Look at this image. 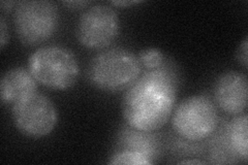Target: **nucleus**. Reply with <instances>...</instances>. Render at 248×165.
<instances>
[{
	"label": "nucleus",
	"instance_id": "20e7f679",
	"mask_svg": "<svg viewBox=\"0 0 248 165\" xmlns=\"http://www.w3.org/2000/svg\"><path fill=\"white\" fill-rule=\"evenodd\" d=\"M14 27L20 42L25 45H37L50 39L59 24L56 4L46 0H25L14 9Z\"/></svg>",
	"mask_w": 248,
	"mask_h": 165
},
{
	"label": "nucleus",
	"instance_id": "9b49d317",
	"mask_svg": "<svg viewBox=\"0 0 248 165\" xmlns=\"http://www.w3.org/2000/svg\"><path fill=\"white\" fill-rule=\"evenodd\" d=\"M248 120L247 115L236 116L226 127L224 139L229 148L238 158L247 161L248 156Z\"/></svg>",
	"mask_w": 248,
	"mask_h": 165
},
{
	"label": "nucleus",
	"instance_id": "ddd939ff",
	"mask_svg": "<svg viewBox=\"0 0 248 165\" xmlns=\"http://www.w3.org/2000/svg\"><path fill=\"white\" fill-rule=\"evenodd\" d=\"M141 65L147 70H152L160 67L165 63V56L159 49L148 48L143 50L138 56Z\"/></svg>",
	"mask_w": 248,
	"mask_h": 165
},
{
	"label": "nucleus",
	"instance_id": "6ab92c4d",
	"mask_svg": "<svg viewBox=\"0 0 248 165\" xmlns=\"http://www.w3.org/2000/svg\"><path fill=\"white\" fill-rule=\"evenodd\" d=\"M204 161H201L198 159L195 160H182L179 162V164H204Z\"/></svg>",
	"mask_w": 248,
	"mask_h": 165
},
{
	"label": "nucleus",
	"instance_id": "423d86ee",
	"mask_svg": "<svg viewBox=\"0 0 248 165\" xmlns=\"http://www.w3.org/2000/svg\"><path fill=\"white\" fill-rule=\"evenodd\" d=\"M13 121L22 135L29 137H44L55 128L58 116L49 97L34 92L13 105Z\"/></svg>",
	"mask_w": 248,
	"mask_h": 165
},
{
	"label": "nucleus",
	"instance_id": "0eeeda50",
	"mask_svg": "<svg viewBox=\"0 0 248 165\" xmlns=\"http://www.w3.org/2000/svg\"><path fill=\"white\" fill-rule=\"evenodd\" d=\"M120 20L113 7L95 4L85 11L79 19L76 34L87 49L97 50L110 45L119 34Z\"/></svg>",
	"mask_w": 248,
	"mask_h": 165
},
{
	"label": "nucleus",
	"instance_id": "f8f14e48",
	"mask_svg": "<svg viewBox=\"0 0 248 165\" xmlns=\"http://www.w3.org/2000/svg\"><path fill=\"white\" fill-rule=\"evenodd\" d=\"M108 163L115 164H134V165H150L154 161L147 155L140 153L137 151L130 150H121L116 152L112 157Z\"/></svg>",
	"mask_w": 248,
	"mask_h": 165
},
{
	"label": "nucleus",
	"instance_id": "7ed1b4c3",
	"mask_svg": "<svg viewBox=\"0 0 248 165\" xmlns=\"http://www.w3.org/2000/svg\"><path fill=\"white\" fill-rule=\"evenodd\" d=\"M28 69L37 83L53 90H66L80 74L75 55L60 45H46L29 56Z\"/></svg>",
	"mask_w": 248,
	"mask_h": 165
},
{
	"label": "nucleus",
	"instance_id": "f03ea898",
	"mask_svg": "<svg viewBox=\"0 0 248 165\" xmlns=\"http://www.w3.org/2000/svg\"><path fill=\"white\" fill-rule=\"evenodd\" d=\"M141 62L137 55L121 46L99 52L87 69L89 82L95 88L115 93L127 90L141 75Z\"/></svg>",
	"mask_w": 248,
	"mask_h": 165
},
{
	"label": "nucleus",
	"instance_id": "4468645a",
	"mask_svg": "<svg viewBox=\"0 0 248 165\" xmlns=\"http://www.w3.org/2000/svg\"><path fill=\"white\" fill-rule=\"evenodd\" d=\"M237 59L239 61V63L246 69L247 62H248V38H247V36H245L242 44L239 46V49L237 51Z\"/></svg>",
	"mask_w": 248,
	"mask_h": 165
},
{
	"label": "nucleus",
	"instance_id": "a211bd4d",
	"mask_svg": "<svg viewBox=\"0 0 248 165\" xmlns=\"http://www.w3.org/2000/svg\"><path fill=\"white\" fill-rule=\"evenodd\" d=\"M16 4H17V3L14 2V1H2L0 5H1V11L9 12L13 9V6L16 5Z\"/></svg>",
	"mask_w": 248,
	"mask_h": 165
},
{
	"label": "nucleus",
	"instance_id": "6e6552de",
	"mask_svg": "<svg viewBox=\"0 0 248 165\" xmlns=\"http://www.w3.org/2000/svg\"><path fill=\"white\" fill-rule=\"evenodd\" d=\"M214 98L224 113L231 116L242 115L247 107V77L239 72H227L217 78Z\"/></svg>",
	"mask_w": 248,
	"mask_h": 165
},
{
	"label": "nucleus",
	"instance_id": "f257e3e1",
	"mask_svg": "<svg viewBox=\"0 0 248 165\" xmlns=\"http://www.w3.org/2000/svg\"><path fill=\"white\" fill-rule=\"evenodd\" d=\"M172 65L147 70L130 86L122 99L128 126L144 132L160 129L172 116L178 94V76Z\"/></svg>",
	"mask_w": 248,
	"mask_h": 165
},
{
	"label": "nucleus",
	"instance_id": "2eb2a0df",
	"mask_svg": "<svg viewBox=\"0 0 248 165\" xmlns=\"http://www.w3.org/2000/svg\"><path fill=\"white\" fill-rule=\"evenodd\" d=\"M9 41V30H7L6 22L3 15L0 17V48L3 49Z\"/></svg>",
	"mask_w": 248,
	"mask_h": 165
},
{
	"label": "nucleus",
	"instance_id": "39448f33",
	"mask_svg": "<svg viewBox=\"0 0 248 165\" xmlns=\"http://www.w3.org/2000/svg\"><path fill=\"white\" fill-rule=\"evenodd\" d=\"M219 118L213 101L205 95H193L184 99L175 109L172 126L180 137L200 141L216 131Z\"/></svg>",
	"mask_w": 248,
	"mask_h": 165
},
{
	"label": "nucleus",
	"instance_id": "dca6fc26",
	"mask_svg": "<svg viewBox=\"0 0 248 165\" xmlns=\"http://www.w3.org/2000/svg\"><path fill=\"white\" fill-rule=\"evenodd\" d=\"M64 5H66L69 9H75V10H79L81 7H84L85 5L88 4V1H64Z\"/></svg>",
	"mask_w": 248,
	"mask_h": 165
},
{
	"label": "nucleus",
	"instance_id": "1a4fd4ad",
	"mask_svg": "<svg viewBox=\"0 0 248 165\" xmlns=\"http://www.w3.org/2000/svg\"><path fill=\"white\" fill-rule=\"evenodd\" d=\"M37 90V82L29 69L15 67L6 72L0 81V97L3 105H14L19 99Z\"/></svg>",
	"mask_w": 248,
	"mask_h": 165
},
{
	"label": "nucleus",
	"instance_id": "f3484780",
	"mask_svg": "<svg viewBox=\"0 0 248 165\" xmlns=\"http://www.w3.org/2000/svg\"><path fill=\"white\" fill-rule=\"evenodd\" d=\"M141 1H136V0H129V1H126V0H124V1H112L111 4L116 5V6H128V5H134V4H138Z\"/></svg>",
	"mask_w": 248,
	"mask_h": 165
},
{
	"label": "nucleus",
	"instance_id": "9d476101",
	"mask_svg": "<svg viewBox=\"0 0 248 165\" xmlns=\"http://www.w3.org/2000/svg\"><path fill=\"white\" fill-rule=\"evenodd\" d=\"M119 146L121 147V150L143 153L150 157L153 161L158 155L157 141L151 135V132L140 131L128 125L120 132Z\"/></svg>",
	"mask_w": 248,
	"mask_h": 165
}]
</instances>
